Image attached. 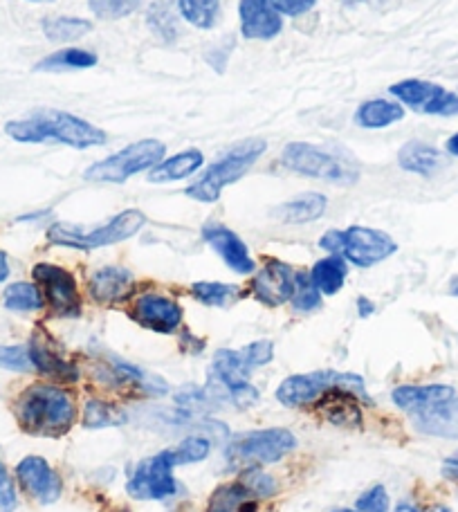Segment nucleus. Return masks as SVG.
<instances>
[{
    "label": "nucleus",
    "instance_id": "f257e3e1",
    "mask_svg": "<svg viewBox=\"0 0 458 512\" xmlns=\"http://www.w3.org/2000/svg\"><path fill=\"white\" fill-rule=\"evenodd\" d=\"M18 427L30 436L61 438L79 420L75 393L57 382H34L14 400Z\"/></svg>",
    "mask_w": 458,
    "mask_h": 512
},
{
    "label": "nucleus",
    "instance_id": "f03ea898",
    "mask_svg": "<svg viewBox=\"0 0 458 512\" xmlns=\"http://www.w3.org/2000/svg\"><path fill=\"white\" fill-rule=\"evenodd\" d=\"M5 133L21 144L59 142L79 151L104 146L108 140L102 128L72 113L57 111V108H41V111L21 117V120L7 122Z\"/></svg>",
    "mask_w": 458,
    "mask_h": 512
},
{
    "label": "nucleus",
    "instance_id": "7ed1b4c3",
    "mask_svg": "<svg viewBox=\"0 0 458 512\" xmlns=\"http://www.w3.org/2000/svg\"><path fill=\"white\" fill-rule=\"evenodd\" d=\"M144 225V212H140V209H124V212L115 214L111 221L90 227V230H84V227L72 223H54L48 230V241L52 245H61V248L90 252L133 239Z\"/></svg>",
    "mask_w": 458,
    "mask_h": 512
},
{
    "label": "nucleus",
    "instance_id": "20e7f679",
    "mask_svg": "<svg viewBox=\"0 0 458 512\" xmlns=\"http://www.w3.org/2000/svg\"><path fill=\"white\" fill-rule=\"evenodd\" d=\"M252 369L247 367L241 351L218 349L207 369L205 391L214 405H234L236 409L254 407L261 393L247 380Z\"/></svg>",
    "mask_w": 458,
    "mask_h": 512
},
{
    "label": "nucleus",
    "instance_id": "39448f33",
    "mask_svg": "<svg viewBox=\"0 0 458 512\" xmlns=\"http://www.w3.org/2000/svg\"><path fill=\"white\" fill-rule=\"evenodd\" d=\"M297 445V436L286 427L252 429V432H241L229 438L225 461L234 470L265 468V465L286 459L288 454L297 450Z\"/></svg>",
    "mask_w": 458,
    "mask_h": 512
},
{
    "label": "nucleus",
    "instance_id": "423d86ee",
    "mask_svg": "<svg viewBox=\"0 0 458 512\" xmlns=\"http://www.w3.org/2000/svg\"><path fill=\"white\" fill-rule=\"evenodd\" d=\"M268 149V144L263 140H245L229 149L225 155H221L214 164H209L207 171L196 182L185 189L189 198L198 200V203L212 205L221 198L223 189L234 185L241 180L247 171H250L261 155Z\"/></svg>",
    "mask_w": 458,
    "mask_h": 512
},
{
    "label": "nucleus",
    "instance_id": "0eeeda50",
    "mask_svg": "<svg viewBox=\"0 0 458 512\" xmlns=\"http://www.w3.org/2000/svg\"><path fill=\"white\" fill-rule=\"evenodd\" d=\"M335 387L351 389L357 393V396L369 400V396H366V384L360 376H355V373H346V371H335V369H319V371L290 376L279 384L277 391H274V398H277L283 407H290V409L315 407L319 398Z\"/></svg>",
    "mask_w": 458,
    "mask_h": 512
},
{
    "label": "nucleus",
    "instance_id": "6e6552de",
    "mask_svg": "<svg viewBox=\"0 0 458 512\" xmlns=\"http://www.w3.org/2000/svg\"><path fill=\"white\" fill-rule=\"evenodd\" d=\"M167 155V144L160 140H140L124 146L108 158L95 162L84 171L88 182H108V185H122L137 173L151 171Z\"/></svg>",
    "mask_w": 458,
    "mask_h": 512
},
{
    "label": "nucleus",
    "instance_id": "1a4fd4ad",
    "mask_svg": "<svg viewBox=\"0 0 458 512\" xmlns=\"http://www.w3.org/2000/svg\"><path fill=\"white\" fill-rule=\"evenodd\" d=\"M281 164L299 173V176L335 182V185H353V182H357V171L351 164L308 142H290L281 151Z\"/></svg>",
    "mask_w": 458,
    "mask_h": 512
},
{
    "label": "nucleus",
    "instance_id": "9d476101",
    "mask_svg": "<svg viewBox=\"0 0 458 512\" xmlns=\"http://www.w3.org/2000/svg\"><path fill=\"white\" fill-rule=\"evenodd\" d=\"M173 463L167 450L137 461L133 472L128 474L126 495L137 501H167L178 495L180 483L173 477Z\"/></svg>",
    "mask_w": 458,
    "mask_h": 512
},
{
    "label": "nucleus",
    "instance_id": "9b49d317",
    "mask_svg": "<svg viewBox=\"0 0 458 512\" xmlns=\"http://www.w3.org/2000/svg\"><path fill=\"white\" fill-rule=\"evenodd\" d=\"M34 283L41 288L45 306L52 317L75 319L84 310V299L77 286L75 274L54 263H36L32 268Z\"/></svg>",
    "mask_w": 458,
    "mask_h": 512
},
{
    "label": "nucleus",
    "instance_id": "f8f14e48",
    "mask_svg": "<svg viewBox=\"0 0 458 512\" xmlns=\"http://www.w3.org/2000/svg\"><path fill=\"white\" fill-rule=\"evenodd\" d=\"M27 349H30L34 371H39L41 376L50 378L57 384H63V387H70V384L79 382L81 369L68 358V353L63 351V346L54 340L48 331L36 328L34 335L30 337Z\"/></svg>",
    "mask_w": 458,
    "mask_h": 512
},
{
    "label": "nucleus",
    "instance_id": "ddd939ff",
    "mask_svg": "<svg viewBox=\"0 0 458 512\" xmlns=\"http://www.w3.org/2000/svg\"><path fill=\"white\" fill-rule=\"evenodd\" d=\"M389 93L416 113L443 117L458 113V93L445 90L438 84H429V81L423 79L398 81V84L389 88Z\"/></svg>",
    "mask_w": 458,
    "mask_h": 512
},
{
    "label": "nucleus",
    "instance_id": "4468645a",
    "mask_svg": "<svg viewBox=\"0 0 458 512\" xmlns=\"http://www.w3.org/2000/svg\"><path fill=\"white\" fill-rule=\"evenodd\" d=\"M182 306L176 299L162 292H140L131 299L128 317L142 328H149L153 333L173 335L182 324Z\"/></svg>",
    "mask_w": 458,
    "mask_h": 512
},
{
    "label": "nucleus",
    "instance_id": "2eb2a0df",
    "mask_svg": "<svg viewBox=\"0 0 458 512\" xmlns=\"http://www.w3.org/2000/svg\"><path fill=\"white\" fill-rule=\"evenodd\" d=\"M396 252L398 243L387 232L364 225H353L344 230L342 256L355 268H373V265L387 261Z\"/></svg>",
    "mask_w": 458,
    "mask_h": 512
},
{
    "label": "nucleus",
    "instance_id": "dca6fc26",
    "mask_svg": "<svg viewBox=\"0 0 458 512\" xmlns=\"http://www.w3.org/2000/svg\"><path fill=\"white\" fill-rule=\"evenodd\" d=\"M16 481L18 486L23 488L25 495L41 506L57 504L63 495L61 474L54 470L43 456H25V459L16 465Z\"/></svg>",
    "mask_w": 458,
    "mask_h": 512
},
{
    "label": "nucleus",
    "instance_id": "f3484780",
    "mask_svg": "<svg viewBox=\"0 0 458 512\" xmlns=\"http://www.w3.org/2000/svg\"><path fill=\"white\" fill-rule=\"evenodd\" d=\"M95 373L99 382L108 389L133 391L140 393V396H164V393H169V384L160 376H151V373L137 369L133 364L119 358H111L108 362L97 364Z\"/></svg>",
    "mask_w": 458,
    "mask_h": 512
},
{
    "label": "nucleus",
    "instance_id": "a211bd4d",
    "mask_svg": "<svg viewBox=\"0 0 458 512\" xmlns=\"http://www.w3.org/2000/svg\"><path fill=\"white\" fill-rule=\"evenodd\" d=\"M295 281L297 272L288 263L279 259H268L259 272H254L250 295L256 301H261L263 306L270 308L290 304L292 295H295Z\"/></svg>",
    "mask_w": 458,
    "mask_h": 512
},
{
    "label": "nucleus",
    "instance_id": "6ab92c4d",
    "mask_svg": "<svg viewBox=\"0 0 458 512\" xmlns=\"http://www.w3.org/2000/svg\"><path fill=\"white\" fill-rule=\"evenodd\" d=\"M88 295L99 306H115L135 297V277L119 265H104L88 279Z\"/></svg>",
    "mask_w": 458,
    "mask_h": 512
},
{
    "label": "nucleus",
    "instance_id": "aec40b11",
    "mask_svg": "<svg viewBox=\"0 0 458 512\" xmlns=\"http://www.w3.org/2000/svg\"><path fill=\"white\" fill-rule=\"evenodd\" d=\"M203 239L209 248L221 256L229 270H234L236 274H245V277L256 272V263L250 250H247L245 241L236 232L229 230V227L221 223H207L203 227Z\"/></svg>",
    "mask_w": 458,
    "mask_h": 512
},
{
    "label": "nucleus",
    "instance_id": "412c9836",
    "mask_svg": "<svg viewBox=\"0 0 458 512\" xmlns=\"http://www.w3.org/2000/svg\"><path fill=\"white\" fill-rule=\"evenodd\" d=\"M241 32L245 39L270 41L283 30V18L270 0H241Z\"/></svg>",
    "mask_w": 458,
    "mask_h": 512
},
{
    "label": "nucleus",
    "instance_id": "4be33fe9",
    "mask_svg": "<svg viewBox=\"0 0 458 512\" xmlns=\"http://www.w3.org/2000/svg\"><path fill=\"white\" fill-rule=\"evenodd\" d=\"M360 400L362 396H357L355 391L344 389V387H335L331 391H326L322 398L317 402V411L319 416L328 420L331 425L337 427H360L362 425V407Z\"/></svg>",
    "mask_w": 458,
    "mask_h": 512
},
{
    "label": "nucleus",
    "instance_id": "5701e85b",
    "mask_svg": "<svg viewBox=\"0 0 458 512\" xmlns=\"http://www.w3.org/2000/svg\"><path fill=\"white\" fill-rule=\"evenodd\" d=\"M409 416L420 434L458 441V393L454 398L441 402V405L416 411V414Z\"/></svg>",
    "mask_w": 458,
    "mask_h": 512
},
{
    "label": "nucleus",
    "instance_id": "b1692460",
    "mask_svg": "<svg viewBox=\"0 0 458 512\" xmlns=\"http://www.w3.org/2000/svg\"><path fill=\"white\" fill-rule=\"evenodd\" d=\"M456 396V389L450 384H400L391 391V400L398 409L407 414L429 409Z\"/></svg>",
    "mask_w": 458,
    "mask_h": 512
},
{
    "label": "nucleus",
    "instance_id": "393cba45",
    "mask_svg": "<svg viewBox=\"0 0 458 512\" xmlns=\"http://www.w3.org/2000/svg\"><path fill=\"white\" fill-rule=\"evenodd\" d=\"M328 198L324 194H315V191H308V194L295 196L288 203L272 209V216L277 221L286 225H306L315 223L326 214Z\"/></svg>",
    "mask_w": 458,
    "mask_h": 512
},
{
    "label": "nucleus",
    "instance_id": "a878e982",
    "mask_svg": "<svg viewBox=\"0 0 458 512\" xmlns=\"http://www.w3.org/2000/svg\"><path fill=\"white\" fill-rule=\"evenodd\" d=\"M205 164V155L198 149H187L180 151L171 158H164L160 164L149 171V182H155V185H164V182H178L196 176L200 167Z\"/></svg>",
    "mask_w": 458,
    "mask_h": 512
},
{
    "label": "nucleus",
    "instance_id": "bb28decb",
    "mask_svg": "<svg viewBox=\"0 0 458 512\" xmlns=\"http://www.w3.org/2000/svg\"><path fill=\"white\" fill-rule=\"evenodd\" d=\"M256 508H259V499L236 479L212 492L205 512H256Z\"/></svg>",
    "mask_w": 458,
    "mask_h": 512
},
{
    "label": "nucleus",
    "instance_id": "cd10ccee",
    "mask_svg": "<svg viewBox=\"0 0 458 512\" xmlns=\"http://www.w3.org/2000/svg\"><path fill=\"white\" fill-rule=\"evenodd\" d=\"M310 281L315 283V288L326 297L337 295L344 288L346 274H348V261L342 254H328L324 259H319L313 268H310Z\"/></svg>",
    "mask_w": 458,
    "mask_h": 512
},
{
    "label": "nucleus",
    "instance_id": "c85d7f7f",
    "mask_svg": "<svg viewBox=\"0 0 458 512\" xmlns=\"http://www.w3.org/2000/svg\"><path fill=\"white\" fill-rule=\"evenodd\" d=\"M441 162H443L441 151H438L436 146L425 144V142H409L402 146L398 153L400 169L416 173V176H423V178L434 176L438 167H441Z\"/></svg>",
    "mask_w": 458,
    "mask_h": 512
},
{
    "label": "nucleus",
    "instance_id": "c756f323",
    "mask_svg": "<svg viewBox=\"0 0 458 512\" xmlns=\"http://www.w3.org/2000/svg\"><path fill=\"white\" fill-rule=\"evenodd\" d=\"M81 425L88 429H108L126 423V411L104 398H88L79 411Z\"/></svg>",
    "mask_w": 458,
    "mask_h": 512
},
{
    "label": "nucleus",
    "instance_id": "7c9ffc66",
    "mask_svg": "<svg viewBox=\"0 0 458 512\" xmlns=\"http://www.w3.org/2000/svg\"><path fill=\"white\" fill-rule=\"evenodd\" d=\"M191 295L203 306L212 308H229L243 297L241 286L223 281H196L191 283Z\"/></svg>",
    "mask_w": 458,
    "mask_h": 512
},
{
    "label": "nucleus",
    "instance_id": "2f4dec72",
    "mask_svg": "<svg viewBox=\"0 0 458 512\" xmlns=\"http://www.w3.org/2000/svg\"><path fill=\"white\" fill-rule=\"evenodd\" d=\"M405 117V108L387 99H373L357 108L355 120L362 128H387Z\"/></svg>",
    "mask_w": 458,
    "mask_h": 512
},
{
    "label": "nucleus",
    "instance_id": "473e14b6",
    "mask_svg": "<svg viewBox=\"0 0 458 512\" xmlns=\"http://www.w3.org/2000/svg\"><path fill=\"white\" fill-rule=\"evenodd\" d=\"M97 54L79 48H66L59 52H52L50 57L41 59L36 63V72H63V70H86L97 66Z\"/></svg>",
    "mask_w": 458,
    "mask_h": 512
},
{
    "label": "nucleus",
    "instance_id": "72a5a7b5",
    "mask_svg": "<svg viewBox=\"0 0 458 512\" xmlns=\"http://www.w3.org/2000/svg\"><path fill=\"white\" fill-rule=\"evenodd\" d=\"M167 454L173 463V468L203 463L209 459V454H212V438L203 434L185 436L180 443L167 447Z\"/></svg>",
    "mask_w": 458,
    "mask_h": 512
},
{
    "label": "nucleus",
    "instance_id": "f704fd0d",
    "mask_svg": "<svg viewBox=\"0 0 458 512\" xmlns=\"http://www.w3.org/2000/svg\"><path fill=\"white\" fill-rule=\"evenodd\" d=\"M3 304L7 310H14V313H36V310L45 308V299L36 283L16 281L5 288Z\"/></svg>",
    "mask_w": 458,
    "mask_h": 512
},
{
    "label": "nucleus",
    "instance_id": "c9c22d12",
    "mask_svg": "<svg viewBox=\"0 0 458 512\" xmlns=\"http://www.w3.org/2000/svg\"><path fill=\"white\" fill-rule=\"evenodd\" d=\"M90 30H93V23L77 16H54L43 21V34L54 43L79 41Z\"/></svg>",
    "mask_w": 458,
    "mask_h": 512
},
{
    "label": "nucleus",
    "instance_id": "e433bc0d",
    "mask_svg": "<svg viewBox=\"0 0 458 512\" xmlns=\"http://www.w3.org/2000/svg\"><path fill=\"white\" fill-rule=\"evenodd\" d=\"M180 16L200 30H212L221 14V0H178Z\"/></svg>",
    "mask_w": 458,
    "mask_h": 512
},
{
    "label": "nucleus",
    "instance_id": "4c0bfd02",
    "mask_svg": "<svg viewBox=\"0 0 458 512\" xmlns=\"http://www.w3.org/2000/svg\"><path fill=\"white\" fill-rule=\"evenodd\" d=\"M176 409L185 418L191 416H203L207 411H212L214 400L207 396L205 387H185L176 393Z\"/></svg>",
    "mask_w": 458,
    "mask_h": 512
},
{
    "label": "nucleus",
    "instance_id": "58836bf2",
    "mask_svg": "<svg viewBox=\"0 0 458 512\" xmlns=\"http://www.w3.org/2000/svg\"><path fill=\"white\" fill-rule=\"evenodd\" d=\"M322 292L315 288V283L310 281L308 272H297L295 281V295H292L290 304L297 313H313V310L322 308Z\"/></svg>",
    "mask_w": 458,
    "mask_h": 512
},
{
    "label": "nucleus",
    "instance_id": "ea45409f",
    "mask_svg": "<svg viewBox=\"0 0 458 512\" xmlns=\"http://www.w3.org/2000/svg\"><path fill=\"white\" fill-rule=\"evenodd\" d=\"M238 481H241L256 499L274 497L279 490L277 479L265 472V468H245L241 470V474H238Z\"/></svg>",
    "mask_w": 458,
    "mask_h": 512
},
{
    "label": "nucleus",
    "instance_id": "a19ab883",
    "mask_svg": "<svg viewBox=\"0 0 458 512\" xmlns=\"http://www.w3.org/2000/svg\"><path fill=\"white\" fill-rule=\"evenodd\" d=\"M149 25L164 41H173L178 36V18L167 3H155L149 9Z\"/></svg>",
    "mask_w": 458,
    "mask_h": 512
},
{
    "label": "nucleus",
    "instance_id": "79ce46f5",
    "mask_svg": "<svg viewBox=\"0 0 458 512\" xmlns=\"http://www.w3.org/2000/svg\"><path fill=\"white\" fill-rule=\"evenodd\" d=\"M88 5L97 18L117 21V18L131 16L140 7V0H88Z\"/></svg>",
    "mask_w": 458,
    "mask_h": 512
},
{
    "label": "nucleus",
    "instance_id": "37998d69",
    "mask_svg": "<svg viewBox=\"0 0 458 512\" xmlns=\"http://www.w3.org/2000/svg\"><path fill=\"white\" fill-rule=\"evenodd\" d=\"M0 369L16 371V373H30L34 371V364L30 358V349L21 344L14 346H0Z\"/></svg>",
    "mask_w": 458,
    "mask_h": 512
},
{
    "label": "nucleus",
    "instance_id": "c03bdc74",
    "mask_svg": "<svg viewBox=\"0 0 458 512\" xmlns=\"http://www.w3.org/2000/svg\"><path fill=\"white\" fill-rule=\"evenodd\" d=\"M355 510L360 512H391L389 492L384 486H373L364 492V495L355 501Z\"/></svg>",
    "mask_w": 458,
    "mask_h": 512
},
{
    "label": "nucleus",
    "instance_id": "a18cd8bd",
    "mask_svg": "<svg viewBox=\"0 0 458 512\" xmlns=\"http://www.w3.org/2000/svg\"><path fill=\"white\" fill-rule=\"evenodd\" d=\"M241 353L247 362V367L254 371L259 367H265V364H270L274 360V344L270 340H256L252 344L243 346Z\"/></svg>",
    "mask_w": 458,
    "mask_h": 512
},
{
    "label": "nucleus",
    "instance_id": "49530a36",
    "mask_svg": "<svg viewBox=\"0 0 458 512\" xmlns=\"http://www.w3.org/2000/svg\"><path fill=\"white\" fill-rule=\"evenodd\" d=\"M18 506V495L14 479L9 477V472L3 463H0V512H14Z\"/></svg>",
    "mask_w": 458,
    "mask_h": 512
},
{
    "label": "nucleus",
    "instance_id": "de8ad7c7",
    "mask_svg": "<svg viewBox=\"0 0 458 512\" xmlns=\"http://www.w3.org/2000/svg\"><path fill=\"white\" fill-rule=\"evenodd\" d=\"M281 16H301L315 7L317 0H270Z\"/></svg>",
    "mask_w": 458,
    "mask_h": 512
},
{
    "label": "nucleus",
    "instance_id": "09e8293b",
    "mask_svg": "<svg viewBox=\"0 0 458 512\" xmlns=\"http://www.w3.org/2000/svg\"><path fill=\"white\" fill-rule=\"evenodd\" d=\"M344 243V230H328L322 239H319V248L326 250L328 254H342Z\"/></svg>",
    "mask_w": 458,
    "mask_h": 512
},
{
    "label": "nucleus",
    "instance_id": "8fccbe9b",
    "mask_svg": "<svg viewBox=\"0 0 458 512\" xmlns=\"http://www.w3.org/2000/svg\"><path fill=\"white\" fill-rule=\"evenodd\" d=\"M443 477L458 481V452L447 456V459L443 461Z\"/></svg>",
    "mask_w": 458,
    "mask_h": 512
},
{
    "label": "nucleus",
    "instance_id": "3c124183",
    "mask_svg": "<svg viewBox=\"0 0 458 512\" xmlns=\"http://www.w3.org/2000/svg\"><path fill=\"white\" fill-rule=\"evenodd\" d=\"M357 315H360L362 319L371 317L375 313V304L369 299V297H357Z\"/></svg>",
    "mask_w": 458,
    "mask_h": 512
},
{
    "label": "nucleus",
    "instance_id": "603ef678",
    "mask_svg": "<svg viewBox=\"0 0 458 512\" xmlns=\"http://www.w3.org/2000/svg\"><path fill=\"white\" fill-rule=\"evenodd\" d=\"M9 277V259L5 252H0V283Z\"/></svg>",
    "mask_w": 458,
    "mask_h": 512
},
{
    "label": "nucleus",
    "instance_id": "864d4df0",
    "mask_svg": "<svg viewBox=\"0 0 458 512\" xmlns=\"http://www.w3.org/2000/svg\"><path fill=\"white\" fill-rule=\"evenodd\" d=\"M393 512H420V508L411 504V501H400V504L396 506V510H393Z\"/></svg>",
    "mask_w": 458,
    "mask_h": 512
},
{
    "label": "nucleus",
    "instance_id": "5fc2aeb1",
    "mask_svg": "<svg viewBox=\"0 0 458 512\" xmlns=\"http://www.w3.org/2000/svg\"><path fill=\"white\" fill-rule=\"evenodd\" d=\"M447 151H450L452 155H456V158H458V133L452 135L450 140H447Z\"/></svg>",
    "mask_w": 458,
    "mask_h": 512
},
{
    "label": "nucleus",
    "instance_id": "6e6d98bb",
    "mask_svg": "<svg viewBox=\"0 0 458 512\" xmlns=\"http://www.w3.org/2000/svg\"><path fill=\"white\" fill-rule=\"evenodd\" d=\"M48 212H34V214H27V216H21L18 218V223H27V221H39V218H43Z\"/></svg>",
    "mask_w": 458,
    "mask_h": 512
},
{
    "label": "nucleus",
    "instance_id": "4d7b16f0",
    "mask_svg": "<svg viewBox=\"0 0 458 512\" xmlns=\"http://www.w3.org/2000/svg\"><path fill=\"white\" fill-rule=\"evenodd\" d=\"M447 290H450L452 297H458V274L450 279V288H447Z\"/></svg>",
    "mask_w": 458,
    "mask_h": 512
},
{
    "label": "nucleus",
    "instance_id": "13d9d810",
    "mask_svg": "<svg viewBox=\"0 0 458 512\" xmlns=\"http://www.w3.org/2000/svg\"><path fill=\"white\" fill-rule=\"evenodd\" d=\"M333 512H360V510H355V508H337Z\"/></svg>",
    "mask_w": 458,
    "mask_h": 512
},
{
    "label": "nucleus",
    "instance_id": "bf43d9fd",
    "mask_svg": "<svg viewBox=\"0 0 458 512\" xmlns=\"http://www.w3.org/2000/svg\"><path fill=\"white\" fill-rule=\"evenodd\" d=\"M432 512H452L450 508H445V506H438V508H434Z\"/></svg>",
    "mask_w": 458,
    "mask_h": 512
},
{
    "label": "nucleus",
    "instance_id": "052dcab7",
    "mask_svg": "<svg viewBox=\"0 0 458 512\" xmlns=\"http://www.w3.org/2000/svg\"><path fill=\"white\" fill-rule=\"evenodd\" d=\"M106 512H131L128 508H113V510H106Z\"/></svg>",
    "mask_w": 458,
    "mask_h": 512
},
{
    "label": "nucleus",
    "instance_id": "680f3d73",
    "mask_svg": "<svg viewBox=\"0 0 458 512\" xmlns=\"http://www.w3.org/2000/svg\"><path fill=\"white\" fill-rule=\"evenodd\" d=\"M30 3H41V0H30Z\"/></svg>",
    "mask_w": 458,
    "mask_h": 512
}]
</instances>
